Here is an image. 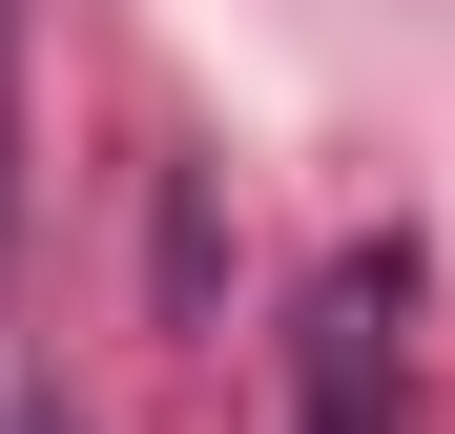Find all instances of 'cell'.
<instances>
[{
	"label": "cell",
	"instance_id": "6da1fadb",
	"mask_svg": "<svg viewBox=\"0 0 455 434\" xmlns=\"http://www.w3.org/2000/svg\"><path fill=\"white\" fill-rule=\"evenodd\" d=\"M290 434H414V249H331L290 311Z\"/></svg>",
	"mask_w": 455,
	"mask_h": 434
},
{
	"label": "cell",
	"instance_id": "7a4b0ae2",
	"mask_svg": "<svg viewBox=\"0 0 455 434\" xmlns=\"http://www.w3.org/2000/svg\"><path fill=\"white\" fill-rule=\"evenodd\" d=\"M0 434H84V414H62V393H21V414H0Z\"/></svg>",
	"mask_w": 455,
	"mask_h": 434
}]
</instances>
